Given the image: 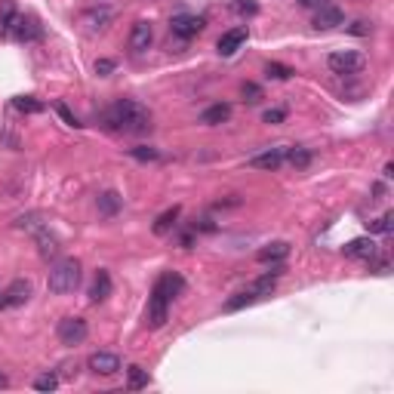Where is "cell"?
I'll return each mask as SVG.
<instances>
[{
    "label": "cell",
    "mask_w": 394,
    "mask_h": 394,
    "mask_svg": "<svg viewBox=\"0 0 394 394\" xmlns=\"http://www.w3.org/2000/svg\"><path fill=\"white\" fill-rule=\"evenodd\" d=\"M40 34H44V31H40V25L34 22V19H25V16L16 19V28H13V38H16V40H25V44H28V40H38Z\"/></svg>",
    "instance_id": "2e32d148"
},
{
    "label": "cell",
    "mask_w": 394,
    "mask_h": 394,
    "mask_svg": "<svg viewBox=\"0 0 394 394\" xmlns=\"http://www.w3.org/2000/svg\"><path fill=\"white\" fill-rule=\"evenodd\" d=\"M284 274V265H274V271H268V274H262L259 281H253V286L249 290L256 293V296H271V290H274V284H277V277Z\"/></svg>",
    "instance_id": "d6986e66"
},
{
    "label": "cell",
    "mask_w": 394,
    "mask_h": 394,
    "mask_svg": "<svg viewBox=\"0 0 394 394\" xmlns=\"http://www.w3.org/2000/svg\"><path fill=\"white\" fill-rule=\"evenodd\" d=\"M240 92H243V99H247V102H262V87L259 83H243L240 87Z\"/></svg>",
    "instance_id": "836d02e7"
},
{
    "label": "cell",
    "mask_w": 394,
    "mask_h": 394,
    "mask_svg": "<svg viewBox=\"0 0 394 394\" xmlns=\"http://www.w3.org/2000/svg\"><path fill=\"white\" fill-rule=\"evenodd\" d=\"M231 10L247 19V16H256V13H259V3H256V0H231Z\"/></svg>",
    "instance_id": "83f0119b"
},
{
    "label": "cell",
    "mask_w": 394,
    "mask_h": 394,
    "mask_svg": "<svg viewBox=\"0 0 394 394\" xmlns=\"http://www.w3.org/2000/svg\"><path fill=\"white\" fill-rule=\"evenodd\" d=\"M34 388L38 391H56L59 388V376H56V372H44V376L34 379Z\"/></svg>",
    "instance_id": "f546056e"
},
{
    "label": "cell",
    "mask_w": 394,
    "mask_h": 394,
    "mask_svg": "<svg viewBox=\"0 0 394 394\" xmlns=\"http://www.w3.org/2000/svg\"><path fill=\"white\" fill-rule=\"evenodd\" d=\"M372 262V268H376V274H388V262H385V259H370Z\"/></svg>",
    "instance_id": "ab89813d"
},
{
    "label": "cell",
    "mask_w": 394,
    "mask_h": 394,
    "mask_svg": "<svg viewBox=\"0 0 394 394\" xmlns=\"http://www.w3.org/2000/svg\"><path fill=\"white\" fill-rule=\"evenodd\" d=\"M56 336H59L62 345L74 348V345H81V342L90 336V327H87V320H83V318H62Z\"/></svg>",
    "instance_id": "5b68a950"
},
{
    "label": "cell",
    "mask_w": 394,
    "mask_h": 394,
    "mask_svg": "<svg viewBox=\"0 0 394 394\" xmlns=\"http://www.w3.org/2000/svg\"><path fill=\"white\" fill-rule=\"evenodd\" d=\"M10 385V379H6V372H0V388H6Z\"/></svg>",
    "instance_id": "60d3db41"
},
{
    "label": "cell",
    "mask_w": 394,
    "mask_h": 394,
    "mask_svg": "<svg viewBox=\"0 0 394 394\" xmlns=\"http://www.w3.org/2000/svg\"><path fill=\"white\" fill-rule=\"evenodd\" d=\"M56 111H59V114H62V120H65V124H68V126H81V124H77V117H74V114H71V111H68V108H65V105H62V102H59V105H56Z\"/></svg>",
    "instance_id": "d590c367"
},
{
    "label": "cell",
    "mask_w": 394,
    "mask_h": 394,
    "mask_svg": "<svg viewBox=\"0 0 394 394\" xmlns=\"http://www.w3.org/2000/svg\"><path fill=\"white\" fill-rule=\"evenodd\" d=\"M265 74L274 77V81H290V77H293V68L281 65V62H268V65H265Z\"/></svg>",
    "instance_id": "f1b7e54d"
},
{
    "label": "cell",
    "mask_w": 394,
    "mask_h": 394,
    "mask_svg": "<svg viewBox=\"0 0 394 394\" xmlns=\"http://www.w3.org/2000/svg\"><path fill=\"white\" fill-rule=\"evenodd\" d=\"M120 204H124V200H120L117 191H102V195H99V213H102V216H117Z\"/></svg>",
    "instance_id": "7402d4cb"
},
{
    "label": "cell",
    "mask_w": 394,
    "mask_h": 394,
    "mask_svg": "<svg viewBox=\"0 0 394 394\" xmlns=\"http://www.w3.org/2000/svg\"><path fill=\"white\" fill-rule=\"evenodd\" d=\"M16 228H25V231H40V228H44V222H40L38 213H31V216H22V219H19Z\"/></svg>",
    "instance_id": "d6a6232c"
},
{
    "label": "cell",
    "mask_w": 394,
    "mask_h": 394,
    "mask_svg": "<svg viewBox=\"0 0 394 394\" xmlns=\"http://www.w3.org/2000/svg\"><path fill=\"white\" fill-rule=\"evenodd\" d=\"M34 238H38V247H40V256H44V259H53V256L59 253V238H56L53 231L40 228V231H34Z\"/></svg>",
    "instance_id": "44dd1931"
},
{
    "label": "cell",
    "mask_w": 394,
    "mask_h": 394,
    "mask_svg": "<svg viewBox=\"0 0 394 394\" xmlns=\"http://www.w3.org/2000/svg\"><path fill=\"white\" fill-rule=\"evenodd\" d=\"M327 65H329L333 74L348 77V74H361L363 65H367V59H363L357 49H336V53H329Z\"/></svg>",
    "instance_id": "3957f363"
},
{
    "label": "cell",
    "mask_w": 394,
    "mask_h": 394,
    "mask_svg": "<svg viewBox=\"0 0 394 394\" xmlns=\"http://www.w3.org/2000/svg\"><path fill=\"white\" fill-rule=\"evenodd\" d=\"M329 0H299V6H305V10H320V6H327Z\"/></svg>",
    "instance_id": "8d00e7d4"
},
{
    "label": "cell",
    "mask_w": 394,
    "mask_h": 394,
    "mask_svg": "<svg viewBox=\"0 0 394 394\" xmlns=\"http://www.w3.org/2000/svg\"><path fill=\"white\" fill-rule=\"evenodd\" d=\"M16 19H19V10L13 0H3L0 3V38H10L13 28H16Z\"/></svg>",
    "instance_id": "e0dca14e"
},
{
    "label": "cell",
    "mask_w": 394,
    "mask_h": 394,
    "mask_svg": "<svg viewBox=\"0 0 394 394\" xmlns=\"http://www.w3.org/2000/svg\"><path fill=\"white\" fill-rule=\"evenodd\" d=\"M179 216H182V210H179V206H173V210H167V213H161L157 222H154V234H170L176 228Z\"/></svg>",
    "instance_id": "603a6c76"
},
{
    "label": "cell",
    "mask_w": 394,
    "mask_h": 394,
    "mask_svg": "<svg viewBox=\"0 0 394 394\" xmlns=\"http://www.w3.org/2000/svg\"><path fill=\"white\" fill-rule=\"evenodd\" d=\"M391 222H394V213H385V216H379L376 222H370V231L372 234H388L391 231Z\"/></svg>",
    "instance_id": "4dcf8cb0"
},
{
    "label": "cell",
    "mask_w": 394,
    "mask_h": 394,
    "mask_svg": "<svg viewBox=\"0 0 394 394\" xmlns=\"http://www.w3.org/2000/svg\"><path fill=\"white\" fill-rule=\"evenodd\" d=\"M345 256H348V259L370 262V259H376V256H379V247H376V240H372V238H357V240L345 243Z\"/></svg>",
    "instance_id": "7c38bea8"
},
{
    "label": "cell",
    "mask_w": 394,
    "mask_h": 394,
    "mask_svg": "<svg viewBox=\"0 0 394 394\" xmlns=\"http://www.w3.org/2000/svg\"><path fill=\"white\" fill-rule=\"evenodd\" d=\"M108 124L120 133H145L151 126V114H148V108L142 102H136V99H120V102L111 105Z\"/></svg>",
    "instance_id": "6da1fadb"
},
{
    "label": "cell",
    "mask_w": 394,
    "mask_h": 394,
    "mask_svg": "<svg viewBox=\"0 0 394 394\" xmlns=\"http://www.w3.org/2000/svg\"><path fill=\"white\" fill-rule=\"evenodd\" d=\"M339 25H345V13H342L339 6L327 3V6H320V10H314V28H318V31H329V28H339Z\"/></svg>",
    "instance_id": "ba28073f"
},
{
    "label": "cell",
    "mask_w": 394,
    "mask_h": 394,
    "mask_svg": "<svg viewBox=\"0 0 394 394\" xmlns=\"http://www.w3.org/2000/svg\"><path fill=\"white\" fill-rule=\"evenodd\" d=\"M28 299H31V281L19 277V281H13L3 293H0V308H22Z\"/></svg>",
    "instance_id": "52a82bcc"
},
{
    "label": "cell",
    "mask_w": 394,
    "mask_h": 394,
    "mask_svg": "<svg viewBox=\"0 0 394 394\" xmlns=\"http://www.w3.org/2000/svg\"><path fill=\"white\" fill-rule=\"evenodd\" d=\"M13 105H16V111H22V114H40L44 111V102H38L34 96H19V99H13Z\"/></svg>",
    "instance_id": "4316f807"
},
{
    "label": "cell",
    "mask_w": 394,
    "mask_h": 394,
    "mask_svg": "<svg viewBox=\"0 0 394 394\" xmlns=\"http://www.w3.org/2000/svg\"><path fill=\"white\" fill-rule=\"evenodd\" d=\"M284 161H286V148H268V151L249 157V167L253 170H277V167H284Z\"/></svg>",
    "instance_id": "5bb4252c"
},
{
    "label": "cell",
    "mask_w": 394,
    "mask_h": 394,
    "mask_svg": "<svg viewBox=\"0 0 394 394\" xmlns=\"http://www.w3.org/2000/svg\"><path fill=\"white\" fill-rule=\"evenodd\" d=\"M262 120H265V124H284V120H286V111H284V108H268V111L262 114Z\"/></svg>",
    "instance_id": "e575fe53"
},
{
    "label": "cell",
    "mask_w": 394,
    "mask_h": 394,
    "mask_svg": "<svg viewBox=\"0 0 394 394\" xmlns=\"http://www.w3.org/2000/svg\"><path fill=\"white\" fill-rule=\"evenodd\" d=\"M348 31H351V34H370V25H367V22H354V25L348 28Z\"/></svg>",
    "instance_id": "f35d334b"
},
{
    "label": "cell",
    "mask_w": 394,
    "mask_h": 394,
    "mask_svg": "<svg viewBox=\"0 0 394 394\" xmlns=\"http://www.w3.org/2000/svg\"><path fill=\"white\" fill-rule=\"evenodd\" d=\"M228 117H231V105H228V102H216V105H210V108L200 114V124L216 126V124H225Z\"/></svg>",
    "instance_id": "ac0fdd59"
},
{
    "label": "cell",
    "mask_w": 394,
    "mask_h": 394,
    "mask_svg": "<svg viewBox=\"0 0 394 394\" xmlns=\"http://www.w3.org/2000/svg\"><path fill=\"white\" fill-rule=\"evenodd\" d=\"M286 256H290V243H286V240H271V243H265L259 253H256V259L265 262V265H281Z\"/></svg>",
    "instance_id": "4fadbf2b"
},
{
    "label": "cell",
    "mask_w": 394,
    "mask_h": 394,
    "mask_svg": "<svg viewBox=\"0 0 394 394\" xmlns=\"http://www.w3.org/2000/svg\"><path fill=\"white\" fill-rule=\"evenodd\" d=\"M136 161H161V151L157 148H148V145H139V148H133L130 151Z\"/></svg>",
    "instance_id": "1f68e13d"
},
{
    "label": "cell",
    "mask_w": 394,
    "mask_h": 394,
    "mask_svg": "<svg viewBox=\"0 0 394 394\" xmlns=\"http://www.w3.org/2000/svg\"><path fill=\"white\" fill-rule=\"evenodd\" d=\"M108 296H111V274L99 268L96 281H92V286H90V299H92V302H105Z\"/></svg>",
    "instance_id": "ffe728a7"
},
{
    "label": "cell",
    "mask_w": 394,
    "mask_h": 394,
    "mask_svg": "<svg viewBox=\"0 0 394 394\" xmlns=\"http://www.w3.org/2000/svg\"><path fill=\"white\" fill-rule=\"evenodd\" d=\"M126 385H130L133 391L148 388V370H142L139 363H133V367H126Z\"/></svg>",
    "instance_id": "cb8c5ba5"
},
{
    "label": "cell",
    "mask_w": 394,
    "mask_h": 394,
    "mask_svg": "<svg viewBox=\"0 0 394 394\" xmlns=\"http://www.w3.org/2000/svg\"><path fill=\"white\" fill-rule=\"evenodd\" d=\"M253 302H259V296H256L253 290H243V293H238V296H231L225 302V311H240V308H249Z\"/></svg>",
    "instance_id": "484cf974"
},
{
    "label": "cell",
    "mask_w": 394,
    "mask_h": 394,
    "mask_svg": "<svg viewBox=\"0 0 394 394\" xmlns=\"http://www.w3.org/2000/svg\"><path fill=\"white\" fill-rule=\"evenodd\" d=\"M170 293L167 286H163V281L154 284L151 290V299H148V327L151 329H161L163 324H167V314H170Z\"/></svg>",
    "instance_id": "277c9868"
},
{
    "label": "cell",
    "mask_w": 394,
    "mask_h": 394,
    "mask_svg": "<svg viewBox=\"0 0 394 394\" xmlns=\"http://www.w3.org/2000/svg\"><path fill=\"white\" fill-rule=\"evenodd\" d=\"M87 367L92 372H99V376H114L120 370V357L111 354V351H96V354H90Z\"/></svg>",
    "instance_id": "30bf717a"
},
{
    "label": "cell",
    "mask_w": 394,
    "mask_h": 394,
    "mask_svg": "<svg viewBox=\"0 0 394 394\" xmlns=\"http://www.w3.org/2000/svg\"><path fill=\"white\" fill-rule=\"evenodd\" d=\"M284 163H290V167H296V170H305L308 163H311V151L308 148H286V161Z\"/></svg>",
    "instance_id": "d4e9b609"
},
{
    "label": "cell",
    "mask_w": 394,
    "mask_h": 394,
    "mask_svg": "<svg viewBox=\"0 0 394 394\" xmlns=\"http://www.w3.org/2000/svg\"><path fill=\"white\" fill-rule=\"evenodd\" d=\"M243 44H247V28H231V31L222 34L216 47H219V53H222V56H234Z\"/></svg>",
    "instance_id": "9a60e30c"
},
{
    "label": "cell",
    "mask_w": 394,
    "mask_h": 394,
    "mask_svg": "<svg viewBox=\"0 0 394 394\" xmlns=\"http://www.w3.org/2000/svg\"><path fill=\"white\" fill-rule=\"evenodd\" d=\"M151 40H154V28H151V22L139 19V22L133 25V31H130V49H133V53H145V49L151 47Z\"/></svg>",
    "instance_id": "8fae6325"
},
{
    "label": "cell",
    "mask_w": 394,
    "mask_h": 394,
    "mask_svg": "<svg viewBox=\"0 0 394 394\" xmlns=\"http://www.w3.org/2000/svg\"><path fill=\"white\" fill-rule=\"evenodd\" d=\"M96 71H99V74H108V71H114V62L99 59V62H96Z\"/></svg>",
    "instance_id": "74e56055"
},
{
    "label": "cell",
    "mask_w": 394,
    "mask_h": 394,
    "mask_svg": "<svg viewBox=\"0 0 394 394\" xmlns=\"http://www.w3.org/2000/svg\"><path fill=\"white\" fill-rule=\"evenodd\" d=\"M111 22H114L111 6H92V10H87V16H83V25H87L90 34H102Z\"/></svg>",
    "instance_id": "9c48e42d"
},
{
    "label": "cell",
    "mask_w": 394,
    "mask_h": 394,
    "mask_svg": "<svg viewBox=\"0 0 394 394\" xmlns=\"http://www.w3.org/2000/svg\"><path fill=\"white\" fill-rule=\"evenodd\" d=\"M204 28H206V19L195 16V13H179V16H173V22H170V31H173L176 38H182V40L197 38Z\"/></svg>",
    "instance_id": "8992f818"
},
{
    "label": "cell",
    "mask_w": 394,
    "mask_h": 394,
    "mask_svg": "<svg viewBox=\"0 0 394 394\" xmlns=\"http://www.w3.org/2000/svg\"><path fill=\"white\" fill-rule=\"evenodd\" d=\"M49 293L56 296H65V293H74L77 284H81V259L74 256H65V259H56L53 268H49Z\"/></svg>",
    "instance_id": "7a4b0ae2"
}]
</instances>
